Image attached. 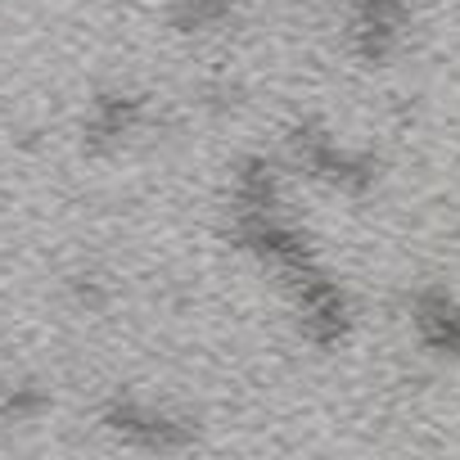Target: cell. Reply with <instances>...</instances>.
<instances>
[{"mask_svg":"<svg viewBox=\"0 0 460 460\" xmlns=\"http://www.w3.org/2000/svg\"><path fill=\"white\" fill-rule=\"evenodd\" d=\"M226 235L244 258H253L262 271H271L280 280V289H294L298 280H307L325 267L312 235L303 230V221L289 212L285 176L267 154H244L230 167Z\"/></svg>","mask_w":460,"mask_h":460,"instance_id":"6da1fadb","label":"cell"},{"mask_svg":"<svg viewBox=\"0 0 460 460\" xmlns=\"http://www.w3.org/2000/svg\"><path fill=\"white\" fill-rule=\"evenodd\" d=\"M289 145V167L325 190H339L348 199H361L379 185V154L375 149H357V145H343L321 118H303L289 127L285 136Z\"/></svg>","mask_w":460,"mask_h":460,"instance_id":"7a4b0ae2","label":"cell"},{"mask_svg":"<svg viewBox=\"0 0 460 460\" xmlns=\"http://www.w3.org/2000/svg\"><path fill=\"white\" fill-rule=\"evenodd\" d=\"M100 429L109 438H118L122 447L136 451H154V456H181L199 447V424L172 406H158L149 397H131V393H113L100 406Z\"/></svg>","mask_w":460,"mask_h":460,"instance_id":"3957f363","label":"cell"},{"mask_svg":"<svg viewBox=\"0 0 460 460\" xmlns=\"http://www.w3.org/2000/svg\"><path fill=\"white\" fill-rule=\"evenodd\" d=\"M289 307H294V321H298V334L321 348V352H334L352 339V325H357V307L348 298V289L321 267L316 276L298 280L294 289H285Z\"/></svg>","mask_w":460,"mask_h":460,"instance_id":"277c9868","label":"cell"},{"mask_svg":"<svg viewBox=\"0 0 460 460\" xmlns=\"http://www.w3.org/2000/svg\"><path fill=\"white\" fill-rule=\"evenodd\" d=\"M415 19V0H352L348 14V50L366 68H384L402 46Z\"/></svg>","mask_w":460,"mask_h":460,"instance_id":"5b68a950","label":"cell"},{"mask_svg":"<svg viewBox=\"0 0 460 460\" xmlns=\"http://www.w3.org/2000/svg\"><path fill=\"white\" fill-rule=\"evenodd\" d=\"M154 118V104L149 95L140 91H100L86 109V122H82V145L91 154H118L122 145H131Z\"/></svg>","mask_w":460,"mask_h":460,"instance_id":"8992f818","label":"cell"},{"mask_svg":"<svg viewBox=\"0 0 460 460\" xmlns=\"http://www.w3.org/2000/svg\"><path fill=\"white\" fill-rule=\"evenodd\" d=\"M411 330L424 352L460 361V298L456 294H447L438 285L415 289L411 294Z\"/></svg>","mask_w":460,"mask_h":460,"instance_id":"52a82bcc","label":"cell"},{"mask_svg":"<svg viewBox=\"0 0 460 460\" xmlns=\"http://www.w3.org/2000/svg\"><path fill=\"white\" fill-rule=\"evenodd\" d=\"M244 14V0H172L167 23L176 37H217Z\"/></svg>","mask_w":460,"mask_h":460,"instance_id":"ba28073f","label":"cell"},{"mask_svg":"<svg viewBox=\"0 0 460 460\" xmlns=\"http://www.w3.org/2000/svg\"><path fill=\"white\" fill-rule=\"evenodd\" d=\"M50 411V388L41 379H19L0 388V420L5 424H28Z\"/></svg>","mask_w":460,"mask_h":460,"instance_id":"9c48e42d","label":"cell"},{"mask_svg":"<svg viewBox=\"0 0 460 460\" xmlns=\"http://www.w3.org/2000/svg\"><path fill=\"white\" fill-rule=\"evenodd\" d=\"M73 294H77V303L91 307V312H100V307L109 303V285H104L100 276H77V280H73Z\"/></svg>","mask_w":460,"mask_h":460,"instance_id":"30bf717a","label":"cell"}]
</instances>
